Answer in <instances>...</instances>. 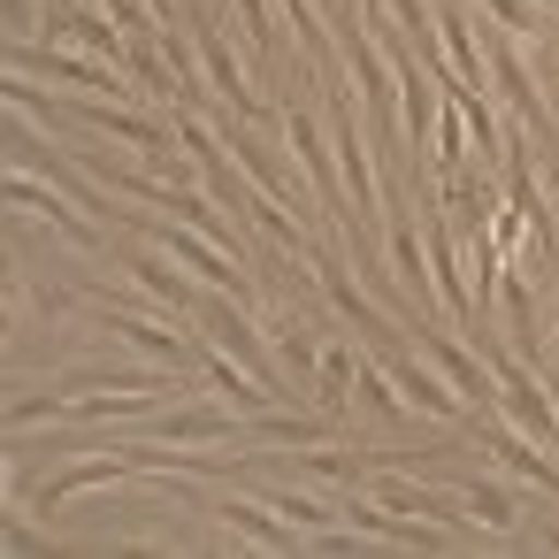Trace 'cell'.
Wrapping results in <instances>:
<instances>
[{"label": "cell", "instance_id": "1", "mask_svg": "<svg viewBox=\"0 0 559 559\" xmlns=\"http://www.w3.org/2000/svg\"><path fill=\"white\" fill-rule=\"evenodd\" d=\"M123 230H139L146 246H162L177 269H192L207 292H230V299H253V276H246V253H230V246H215L207 230H192L185 215L177 223H131V215H116Z\"/></svg>", "mask_w": 559, "mask_h": 559}, {"label": "cell", "instance_id": "2", "mask_svg": "<svg viewBox=\"0 0 559 559\" xmlns=\"http://www.w3.org/2000/svg\"><path fill=\"white\" fill-rule=\"evenodd\" d=\"M9 70H24V78H55V85H70V93H108V100H123V93H139L116 62H100V55H78V47H39V39H24V47H9Z\"/></svg>", "mask_w": 559, "mask_h": 559}, {"label": "cell", "instance_id": "3", "mask_svg": "<svg viewBox=\"0 0 559 559\" xmlns=\"http://www.w3.org/2000/svg\"><path fill=\"white\" fill-rule=\"evenodd\" d=\"M437 207H444V200H429V215H421V246H429V284H437L444 314H452L460 330H475V337H483V299H475V284H467V269H460V246H452V223H444Z\"/></svg>", "mask_w": 559, "mask_h": 559}, {"label": "cell", "instance_id": "4", "mask_svg": "<svg viewBox=\"0 0 559 559\" xmlns=\"http://www.w3.org/2000/svg\"><path fill=\"white\" fill-rule=\"evenodd\" d=\"M368 353L383 360V376L399 383V399H406V406H421L429 421H475V414H467V399H460V383H452L437 360L421 368V360H414V353H399L391 337H383V345H368Z\"/></svg>", "mask_w": 559, "mask_h": 559}, {"label": "cell", "instance_id": "5", "mask_svg": "<svg viewBox=\"0 0 559 559\" xmlns=\"http://www.w3.org/2000/svg\"><path fill=\"white\" fill-rule=\"evenodd\" d=\"M284 146L299 154V169H307V192L322 200V223H353V207H345V192H337V146L322 139V123L307 116V108H284Z\"/></svg>", "mask_w": 559, "mask_h": 559}, {"label": "cell", "instance_id": "6", "mask_svg": "<svg viewBox=\"0 0 559 559\" xmlns=\"http://www.w3.org/2000/svg\"><path fill=\"white\" fill-rule=\"evenodd\" d=\"M93 307H100V322H108V330H116L123 345H139L146 360H162L169 376L200 368V330L185 337V330H169V322H154V314H139V307H123V299H108V292H100Z\"/></svg>", "mask_w": 559, "mask_h": 559}, {"label": "cell", "instance_id": "7", "mask_svg": "<svg viewBox=\"0 0 559 559\" xmlns=\"http://www.w3.org/2000/svg\"><path fill=\"white\" fill-rule=\"evenodd\" d=\"M406 337H414V353H421V360H437V368L460 383V399H467L475 414H490V406H498V368H490V353H467L452 330H429V322H414Z\"/></svg>", "mask_w": 559, "mask_h": 559}, {"label": "cell", "instance_id": "8", "mask_svg": "<svg viewBox=\"0 0 559 559\" xmlns=\"http://www.w3.org/2000/svg\"><path fill=\"white\" fill-rule=\"evenodd\" d=\"M314 284H322L330 314H337V322H353V337H360V345H383V337L399 330V322H391V314H383V307L345 276V253H337V246H314Z\"/></svg>", "mask_w": 559, "mask_h": 559}, {"label": "cell", "instance_id": "9", "mask_svg": "<svg viewBox=\"0 0 559 559\" xmlns=\"http://www.w3.org/2000/svg\"><path fill=\"white\" fill-rule=\"evenodd\" d=\"M9 200H16L24 215H47V223H55V230H62L78 253H100V230H93V223L70 207V185H62V177H32V169L16 162V169H9Z\"/></svg>", "mask_w": 559, "mask_h": 559}, {"label": "cell", "instance_id": "10", "mask_svg": "<svg viewBox=\"0 0 559 559\" xmlns=\"http://www.w3.org/2000/svg\"><path fill=\"white\" fill-rule=\"evenodd\" d=\"M475 437L498 452L506 475H521V483H536L544 498H559V460H551V444H536L528 429H513V421H498V414H475Z\"/></svg>", "mask_w": 559, "mask_h": 559}, {"label": "cell", "instance_id": "11", "mask_svg": "<svg viewBox=\"0 0 559 559\" xmlns=\"http://www.w3.org/2000/svg\"><path fill=\"white\" fill-rule=\"evenodd\" d=\"M192 47H200V70H207V85L230 100V116H246V123H284V108H269V100L246 85V70L230 62V47H223V32H215V24H192Z\"/></svg>", "mask_w": 559, "mask_h": 559}, {"label": "cell", "instance_id": "12", "mask_svg": "<svg viewBox=\"0 0 559 559\" xmlns=\"http://www.w3.org/2000/svg\"><path fill=\"white\" fill-rule=\"evenodd\" d=\"M200 330H207V337H215V345H223L230 360H246V368H253V376H261L269 391H276V360H269L261 330L246 322V299H223V292H215V299H200Z\"/></svg>", "mask_w": 559, "mask_h": 559}, {"label": "cell", "instance_id": "13", "mask_svg": "<svg viewBox=\"0 0 559 559\" xmlns=\"http://www.w3.org/2000/svg\"><path fill=\"white\" fill-rule=\"evenodd\" d=\"M70 123H78V131H108V139H123V146H139V154H169V131H162L154 116H131V108H116V100H100V93H78V100H70Z\"/></svg>", "mask_w": 559, "mask_h": 559}, {"label": "cell", "instance_id": "14", "mask_svg": "<svg viewBox=\"0 0 559 559\" xmlns=\"http://www.w3.org/2000/svg\"><path fill=\"white\" fill-rule=\"evenodd\" d=\"M215 513H223V528H230V536H246L253 551H299V544H307V528H299V521H284L269 498H223Z\"/></svg>", "mask_w": 559, "mask_h": 559}, {"label": "cell", "instance_id": "15", "mask_svg": "<svg viewBox=\"0 0 559 559\" xmlns=\"http://www.w3.org/2000/svg\"><path fill=\"white\" fill-rule=\"evenodd\" d=\"M437 39H444V62H452L460 93H483V78H490V55H483L475 24H467V0H437Z\"/></svg>", "mask_w": 559, "mask_h": 559}, {"label": "cell", "instance_id": "16", "mask_svg": "<svg viewBox=\"0 0 559 559\" xmlns=\"http://www.w3.org/2000/svg\"><path fill=\"white\" fill-rule=\"evenodd\" d=\"M345 421L337 414H246L238 421V444H292V452H314L330 444Z\"/></svg>", "mask_w": 559, "mask_h": 559}, {"label": "cell", "instance_id": "17", "mask_svg": "<svg viewBox=\"0 0 559 559\" xmlns=\"http://www.w3.org/2000/svg\"><path fill=\"white\" fill-rule=\"evenodd\" d=\"M383 253H391V284H399V299H429L437 284H429V246L414 238V223L406 215H383Z\"/></svg>", "mask_w": 559, "mask_h": 559}, {"label": "cell", "instance_id": "18", "mask_svg": "<svg viewBox=\"0 0 559 559\" xmlns=\"http://www.w3.org/2000/svg\"><path fill=\"white\" fill-rule=\"evenodd\" d=\"M123 269H131V276H139V292H146V299H162L169 314L200 307V292H192L177 269H162V246H146V238H139V246H123Z\"/></svg>", "mask_w": 559, "mask_h": 559}, {"label": "cell", "instance_id": "19", "mask_svg": "<svg viewBox=\"0 0 559 559\" xmlns=\"http://www.w3.org/2000/svg\"><path fill=\"white\" fill-rule=\"evenodd\" d=\"M238 421H246L238 406H207V399H200V406L162 414L154 429H162V444H215V437H230V444H238Z\"/></svg>", "mask_w": 559, "mask_h": 559}, {"label": "cell", "instance_id": "20", "mask_svg": "<svg viewBox=\"0 0 559 559\" xmlns=\"http://www.w3.org/2000/svg\"><path fill=\"white\" fill-rule=\"evenodd\" d=\"M47 39L55 47H78V55H100V62H116V70H131V47H123V24L108 16H62V24H47Z\"/></svg>", "mask_w": 559, "mask_h": 559}, {"label": "cell", "instance_id": "21", "mask_svg": "<svg viewBox=\"0 0 559 559\" xmlns=\"http://www.w3.org/2000/svg\"><path fill=\"white\" fill-rule=\"evenodd\" d=\"M230 162H238V169H246V177H253V185H261V192L276 200V207H284V200H299L292 169H284V162H276V154H269V146H261V139L246 131V116L230 123Z\"/></svg>", "mask_w": 559, "mask_h": 559}, {"label": "cell", "instance_id": "22", "mask_svg": "<svg viewBox=\"0 0 559 559\" xmlns=\"http://www.w3.org/2000/svg\"><path fill=\"white\" fill-rule=\"evenodd\" d=\"M460 498H467V513H475L490 536H521V506H513L506 483H460Z\"/></svg>", "mask_w": 559, "mask_h": 559}, {"label": "cell", "instance_id": "23", "mask_svg": "<svg viewBox=\"0 0 559 559\" xmlns=\"http://www.w3.org/2000/svg\"><path fill=\"white\" fill-rule=\"evenodd\" d=\"M391 16H399V32L414 39V55H421L429 70H452V62H444V39H437V9H429V0H391Z\"/></svg>", "mask_w": 559, "mask_h": 559}, {"label": "cell", "instance_id": "24", "mask_svg": "<svg viewBox=\"0 0 559 559\" xmlns=\"http://www.w3.org/2000/svg\"><path fill=\"white\" fill-rule=\"evenodd\" d=\"M353 376H360V353L330 337V345H322V383H314V391H322V414L345 421V383H353Z\"/></svg>", "mask_w": 559, "mask_h": 559}, {"label": "cell", "instance_id": "25", "mask_svg": "<svg viewBox=\"0 0 559 559\" xmlns=\"http://www.w3.org/2000/svg\"><path fill=\"white\" fill-rule=\"evenodd\" d=\"M475 9H490L506 32H544V16H551L544 0H475Z\"/></svg>", "mask_w": 559, "mask_h": 559}, {"label": "cell", "instance_id": "26", "mask_svg": "<svg viewBox=\"0 0 559 559\" xmlns=\"http://www.w3.org/2000/svg\"><path fill=\"white\" fill-rule=\"evenodd\" d=\"M32 421H70V391H47V399H16L9 406V429H32Z\"/></svg>", "mask_w": 559, "mask_h": 559}, {"label": "cell", "instance_id": "27", "mask_svg": "<svg viewBox=\"0 0 559 559\" xmlns=\"http://www.w3.org/2000/svg\"><path fill=\"white\" fill-rule=\"evenodd\" d=\"M238 16H246V47L269 62V47H276V24H269V0H238Z\"/></svg>", "mask_w": 559, "mask_h": 559}, {"label": "cell", "instance_id": "28", "mask_svg": "<svg viewBox=\"0 0 559 559\" xmlns=\"http://www.w3.org/2000/svg\"><path fill=\"white\" fill-rule=\"evenodd\" d=\"M32 39V0H9V47Z\"/></svg>", "mask_w": 559, "mask_h": 559}, {"label": "cell", "instance_id": "29", "mask_svg": "<svg viewBox=\"0 0 559 559\" xmlns=\"http://www.w3.org/2000/svg\"><path fill=\"white\" fill-rule=\"evenodd\" d=\"M536 544H551V551H559V521H536Z\"/></svg>", "mask_w": 559, "mask_h": 559}, {"label": "cell", "instance_id": "30", "mask_svg": "<svg viewBox=\"0 0 559 559\" xmlns=\"http://www.w3.org/2000/svg\"><path fill=\"white\" fill-rule=\"evenodd\" d=\"M551 207H559V177H551Z\"/></svg>", "mask_w": 559, "mask_h": 559}, {"label": "cell", "instance_id": "31", "mask_svg": "<svg viewBox=\"0 0 559 559\" xmlns=\"http://www.w3.org/2000/svg\"><path fill=\"white\" fill-rule=\"evenodd\" d=\"M544 9H559V0H544Z\"/></svg>", "mask_w": 559, "mask_h": 559}, {"label": "cell", "instance_id": "32", "mask_svg": "<svg viewBox=\"0 0 559 559\" xmlns=\"http://www.w3.org/2000/svg\"><path fill=\"white\" fill-rule=\"evenodd\" d=\"M345 9H353V0H345Z\"/></svg>", "mask_w": 559, "mask_h": 559}, {"label": "cell", "instance_id": "33", "mask_svg": "<svg viewBox=\"0 0 559 559\" xmlns=\"http://www.w3.org/2000/svg\"><path fill=\"white\" fill-rule=\"evenodd\" d=\"M551 284H559V276H551Z\"/></svg>", "mask_w": 559, "mask_h": 559}]
</instances>
